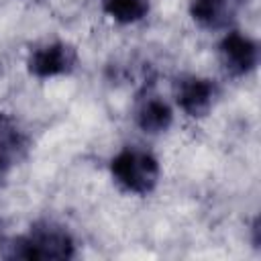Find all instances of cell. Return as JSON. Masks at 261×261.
I'll return each instance as SVG.
<instances>
[{
	"instance_id": "obj_1",
	"label": "cell",
	"mask_w": 261,
	"mask_h": 261,
	"mask_svg": "<svg viewBox=\"0 0 261 261\" xmlns=\"http://www.w3.org/2000/svg\"><path fill=\"white\" fill-rule=\"evenodd\" d=\"M8 259H41V261H63L75 255V241L71 232L53 222L43 220L29 228V232L10 241Z\"/></svg>"
},
{
	"instance_id": "obj_2",
	"label": "cell",
	"mask_w": 261,
	"mask_h": 261,
	"mask_svg": "<svg viewBox=\"0 0 261 261\" xmlns=\"http://www.w3.org/2000/svg\"><path fill=\"white\" fill-rule=\"evenodd\" d=\"M110 175L114 184L133 196L151 194L161 179L159 159L139 147H124L110 159Z\"/></svg>"
},
{
	"instance_id": "obj_3",
	"label": "cell",
	"mask_w": 261,
	"mask_h": 261,
	"mask_svg": "<svg viewBox=\"0 0 261 261\" xmlns=\"http://www.w3.org/2000/svg\"><path fill=\"white\" fill-rule=\"evenodd\" d=\"M218 96H220V90L216 82L204 75H184L175 82V88H173L175 104L188 118L208 116L214 110Z\"/></svg>"
},
{
	"instance_id": "obj_4",
	"label": "cell",
	"mask_w": 261,
	"mask_h": 261,
	"mask_svg": "<svg viewBox=\"0 0 261 261\" xmlns=\"http://www.w3.org/2000/svg\"><path fill=\"white\" fill-rule=\"evenodd\" d=\"M218 59L226 75L245 77L259 65V45L241 31H226L218 43Z\"/></svg>"
},
{
	"instance_id": "obj_5",
	"label": "cell",
	"mask_w": 261,
	"mask_h": 261,
	"mask_svg": "<svg viewBox=\"0 0 261 261\" xmlns=\"http://www.w3.org/2000/svg\"><path fill=\"white\" fill-rule=\"evenodd\" d=\"M77 65V51L65 41H51L35 47L27 57V69L39 80L67 75Z\"/></svg>"
},
{
	"instance_id": "obj_6",
	"label": "cell",
	"mask_w": 261,
	"mask_h": 261,
	"mask_svg": "<svg viewBox=\"0 0 261 261\" xmlns=\"http://www.w3.org/2000/svg\"><path fill=\"white\" fill-rule=\"evenodd\" d=\"M245 2L247 0H190V16L202 29L218 31L228 27Z\"/></svg>"
},
{
	"instance_id": "obj_7",
	"label": "cell",
	"mask_w": 261,
	"mask_h": 261,
	"mask_svg": "<svg viewBox=\"0 0 261 261\" xmlns=\"http://www.w3.org/2000/svg\"><path fill=\"white\" fill-rule=\"evenodd\" d=\"M27 151V137L18 124L0 112V181H4Z\"/></svg>"
},
{
	"instance_id": "obj_8",
	"label": "cell",
	"mask_w": 261,
	"mask_h": 261,
	"mask_svg": "<svg viewBox=\"0 0 261 261\" xmlns=\"http://www.w3.org/2000/svg\"><path fill=\"white\" fill-rule=\"evenodd\" d=\"M135 122L147 135H161L173 124V108L161 96L147 94L137 104Z\"/></svg>"
},
{
	"instance_id": "obj_9",
	"label": "cell",
	"mask_w": 261,
	"mask_h": 261,
	"mask_svg": "<svg viewBox=\"0 0 261 261\" xmlns=\"http://www.w3.org/2000/svg\"><path fill=\"white\" fill-rule=\"evenodd\" d=\"M100 4L102 12L118 24L141 22L151 10V0H100Z\"/></svg>"
}]
</instances>
